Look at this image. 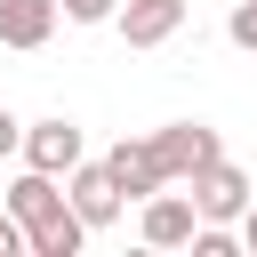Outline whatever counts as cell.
Masks as SVG:
<instances>
[{
	"label": "cell",
	"mask_w": 257,
	"mask_h": 257,
	"mask_svg": "<svg viewBox=\"0 0 257 257\" xmlns=\"http://www.w3.org/2000/svg\"><path fill=\"white\" fill-rule=\"evenodd\" d=\"M0 201L24 217V233H32V257H80V241H88V217L72 209V193H64L48 169H24L16 185H0Z\"/></svg>",
	"instance_id": "1"
},
{
	"label": "cell",
	"mask_w": 257,
	"mask_h": 257,
	"mask_svg": "<svg viewBox=\"0 0 257 257\" xmlns=\"http://www.w3.org/2000/svg\"><path fill=\"white\" fill-rule=\"evenodd\" d=\"M185 193H193V209H201V225H241V209L257 201V185H249V169H233L225 153L201 169V177H185Z\"/></svg>",
	"instance_id": "2"
},
{
	"label": "cell",
	"mask_w": 257,
	"mask_h": 257,
	"mask_svg": "<svg viewBox=\"0 0 257 257\" xmlns=\"http://www.w3.org/2000/svg\"><path fill=\"white\" fill-rule=\"evenodd\" d=\"M137 233H145V249H193V233H201L193 193L185 185H161L153 201H137Z\"/></svg>",
	"instance_id": "3"
},
{
	"label": "cell",
	"mask_w": 257,
	"mask_h": 257,
	"mask_svg": "<svg viewBox=\"0 0 257 257\" xmlns=\"http://www.w3.org/2000/svg\"><path fill=\"white\" fill-rule=\"evenodd\" d=\"M88 161L80 145V120L72 112H48V120H24V169H48V177H72Z\"/></svg>",
	"instance_id": "4"
},
{
	"label": "cell",
	"mask_w": 257,
	"mask_h": 257,
	"mask_svg": "<svg viewBox=\"0 0 257 257\" xmlns=\"http://www.w3.org/2000/svg\"><path fill=\"white\" fill-rule=\"evenodd\" d=\"M153 153H161L169 185H185V177H201L225 145H217V128H209V120H169V128H153Z\"/></svg>",
	"instance_id": "5"
},
{
	"label": "cell",
	"mask_w": 257,
	"mask_h": 257,
	"mask_svg": "<svg viewBox=\"0 0 257 257\" xmlns=\"http://www.w3.org/2000/svg\"><path fill=\"white\" fill-rule=\"evenodd\" d=\"M64 193H72V209L88 217V233H104V225H120V209H128V193L112 185V169H104V161H80V169L64 177Z\"/></svg>",
	"instance_id": "6"
},
{
	"label": "cell",
	"mask_w": 257,
	"mask_h": 257,
	"mask_svg": "<svg viewBox=\"0 0 257 257\" xmlns=\"http://www.w3.org/2000/svg\"><path fill=\"white\" fill-rule=\"evenodd\" d=\"M104 169H112V185H120L128 201H153V193L169 185V169H161V153H153V137H120V145L104 153Z\"/></svg>",
	"instance_id": "7"
},
{
	"label": "cell",
	"mask_w": 257,
	"mask_h": 257,
	"mask_svg": "<svg viewBox=\"0 0 257 257\" xmlns=\"http://www.w3.org/2000/svg\"><path fill=\"white\" fill-rule=\"evenodd\" d=\"M120 40L128 48H161V40H177L185 32V0H120Z\"/></svg>",
	"instance_id": "8"
},
{
	"label": "cell",
	"mask_w": 257,
	"mask_h": 257,
	"mask_svg": "<svg viewBox=\"0 0 257 257\" xmlns=\"http://www.w3.org/2000/svg\"><path fill=\"white\" fill-rule=\"evenodd\" d=\"M64 0H0V48H48Z\"/></svg>",
	"instance_id": "9"
},
{
	"label": "cell",
	"mask_w": 257,
	"mask_h": 257,
	"mask_svg": "<svg viewBox=\"0 0 257 257\" xmlns=\"http://www.w3.org/2000/svg\"><path fill=\"white\" fill-rule=\"evenodd\" d=\"M241 249V225H201L193 233V257H233Z\"/></svg>",
	"instance_id": "10"
},
{
	"label": "cell",
	"mask_w": 257,
	"mask_h": 257,
	"mask_svg": "<svg viewBox=\"0 0 257 257\" xmlns=\"http://www.w3.org/2000/svg\"><path fill=\"white\" fill-rule=\"evenodd\" d=\"M225 40L257 56V0H233V16H225Z\"/></svg>",
	"instance_id": "11"
},
{
	"label": "cell",
	"mask_w": 257,
	"mask_h": 257,
	"mask_svg": "<svg viewBox=\"0 0 257 257\" xmlns=\"http://www.w3.org/2000/svg\"><path fill=\"white\" fill-rule=\"evenodd\" d=\"M0 257H32V233H24V217L0 201Z\"/></svg>",
	"instance_id": "12"
},
{
	"label": "cell",
	"mask_w": 257,
	"mask_h": 257,
	"mask_svg": "<svg viewBox=\"0 0 257 257\" xmlns=\"http://www.w3.org/2000/svg\"><path fill=\"white\" fill-rule=\"evenodd\" d=\"M64 16H72V24H112L120 0H64Z\"/></svg>",
	"instance_id": "13"
},
{
	"label": "cell",
	"mask_w": 257,
	"mask_h": 257,
	"mask_svg": "<svg viewBox=\"0 0 257 257\" xmlns=\"http://www.w3.org/2000/svg\"><path fill=\"white\" fill-rule=\"evenodd\" d=\"M8 153H24V120H16L8 104H0V161H8Z\"/></svg>",
	"instance_id": "14"
},
{
	"label": "cell",
	"mask_w": 257,
	"mask_h": 257,
	"mask_svg": "<svg viewBox=\"0 0 257 257\" xmlns=\"http://www.w3.org/2000/svg\"><path fill=\"white\" fill-rule=\"evenodd\" d=\"M241 249H249V257H257V201H249V209H241Z\"/></svg>",
	"instance_id": "15"
}]
</instances>
